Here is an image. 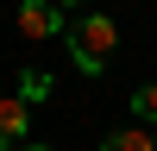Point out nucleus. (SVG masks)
I'll return each mask as SVG.
<instances>
[{
	"mask_svg": "<svg viewBox=\"0 0 157 151\" xmlns=\"http://www.w3.org/2000/svg\"><path fill=\"white\" fill-rule=\"evenodd\" d=\"M19 32L25 38H57L63 32V6L57 0H25L19 6Z\"/></svg>",
	"mask_w": 157,
	"mask_h": 151,
	"instance_id": "nucleus-2",
	"label": "nucleus"
},
{
	"mask_svg": "<svg viewBox=\"0 0 157 151\" xmlns=\"http://www.w3.org/2000/svg\"><path fill=\"white\" fill-rule=\"evenodd\" d=\"M132 113H138V120H157V82H145L132 95Z\"/></svg>",
	"mask_w": 157,
	"mask_h": 151,
	"instance_id": "nucleus-5",
	"label": "nucleus"
},
{
	"mask_svg": "<svg viewBox=\"0 0 157 151\" xmlns=\"http://www.w3.org/2000/svg\"><path fill=\"white\" fill-rule=\"evenodd\" d=\"M19 95H25V101H44V95H50V76H44V69H25V88H19Z\"/></svg>",
	"mask_w": 157,
	"mask_h": 151,
	"instance_id": "nucleus-6",
	"label": "nucleus"
},
{
	"mask_svg": "<svg viewBox=\"0 0 157 151\" xmlns=\"http://www.w3.org/2000/svg\"><path fill=\"white\" fill-rule=\"evenodd\" d=\"M13 151H44V145H13Z\"/></svg>",
	"mask_w": 157,
	"mask_h": 151,
	"instance_id": "nucleus-8",
	"label": "nucleus"
},
{
	"mask_svg": "<svg viewBox=\"0 0 157 151\" xmlns=\"http://www.w3.org/2000/svg\"><path fill=\"white\" fill-rule=\"evenodd\" d=\"M63 44H69V63L82 76H101L113 63V50H120V25H113L107 13H88V19H75L69 32H63Z\"/></svg>",
	"mask_w": 157,
	"mask_h": 151,
	"instance_id": "nucleus-1",
	"label": "nucleus"
},
{
	"mask_svg": "<svg viewBox=\"0 0 157 151\" xmlns=\"http://www.w3.org/2000/svg\"><path fill=\"white\" fill-rule=\"evenodd\" d=\"M57 6H63V13H69V6H88V0H57Z\"/></svg>",
	"mask_w": 157,
	"mask_h": 151,
	"instance_id": "nucleus-7",
	"label": "nucleus"
},
{
	"mask_svg": "<svg viewBox=\"0 0 157 151\" xmlns=\"http://www.w3.org/2000/svg\"><path fill=\"white\" fill-rule=\"evenodd\" d=\"M25 126H32V101H25V95H6V101H0V151L19 145Z\"/></svg>",
	"mask_w": 157,
	"mask_h": 151,
	"instance_id": "nucleus-3",
	"label": "nucleus"
},
{
	"mask_svg": "<svg viewBox=\"0 0 157 151\" xmlns=\"http://www.w3.org/2000/svg\"><path fill=\"white\" fill-rule=\"evenodd\" d=\"M101 151H157V132L151 126H120V132L101 138Z\"/></svg>",
	"mask_w": 157,
	"mask_h": 151,
	"instance_id": "nucleus-4",
	"label": "nucleus"
}]
</instances>
